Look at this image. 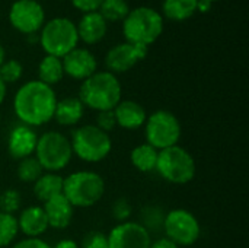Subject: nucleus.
<instances>
[{
	"label": "nucleus",
	"mask_w": 249,
	"mask_h": 248,
	"mask_svg": "<svg viewBox=\"0 0 249 248\" xmlns=\"http://www.w3.org/2000/svg\"><path fill=\"white\" fill-rule=\"evenodd\" d=\"M57 101L54 89L35 79L23 83L16 91L13 110L22 124L38 127L53 120Z\"/></svg>",
	"instance_id": "obj_1"
},
{
	"label": "nucleus",
	"mask_w": 249,
	"mask_h": 248,
	"mask_svg": "<svg viewBox=\"0 0 249 248\" xmlns=\"http://www.w3.org/2000/svg\"><path fill=\"white\" fill-rule=\"evenodd\" d=\"M123 88L117 75L105 70L95 72L85 79L79 89L82 104L95 111H112L121 101Z\"/></svg>",
	"instance_id": "obj_2"
},
{
	"label": "nucleus",
	"mask_w": 249,
	"mask_h": 248,
	"mask_svg": "<svg viewBox=\"0 0 249 248\" xmlns=\"http://www.w3.org/2000/svg\"><path fill=\"white\" fill-rule=\"evenodd\" d=\"M163 32V16L153 7L139 6L123 20V34L127 42L147 47L156 42Z\"/></svg>",
	"instance_id": "obj_3"
},
{
	"label": "nucleus",
	"mask_w": 249,
	"mask_h": 248,
	"mask_svg": "<svg viewBox=\"0 0 249 248\" xmlns=\"http://www.w3.org/2000/svg\"><path fill=\"white\" fill-rule=\"evenodd\" d=\"M105 193V181L95 171H76L63 178V196L76 208L95 206Z\"/></svg>",
	"instance_id": "obj_4"
},
{
	"label": "nucleus",
	"mask_w": 249,
	"mask_h": 248,
	"mask_svg": "<svg viewBox=\"0 0 249 248\" xmlns=\"http://www.w3.org/2000/svg\"><path fill=\"white\" fill-rule=\"evenodd\" d=\"M38 41L47 56L63 58L79 44L76 23L69 18H54L44 23Z\"/></svg>",
	"instance_id": "obj_5"
},
{
	"label": "nucleus",
	"mask_w": 249,
	"mask_h": 248,
	"mask_svg": "<svg viewBox=\"0 0 249 248\" xmlns=\"http://www.w3.org/2000/svg\"><path fill=\"white\" fill-rule=\"evenodd\" d=\"M158 174L172 184H188L196 177V161L193 155L179 145L159 151L156 168Z\"/></svg>",
	"instance_id": "obj_6"
},
{
	"label": "nucleus",
	"mask_w": 249,
	"mask_h": 248,
	"mask_svg": "<svg viewBox=\"0 0 249 248\" xmlns=\"http://www.w3.org/2000/svg\"><path fill=\"white\" fill-rule=\"evenodd\" d=\"M70 143L73 155L89 164L104 161L112 149L111 136L98 129L95 124H85L76 129L73 132Z\"/></svg>",
	"instance_id": "obj_7"
},
{
	"label": "nucleus",
	"mask_w": 249,
	"mask_h": 248,
	"mask_svg": "<svg viewBox=\"0 0 249 248\" xmlns=\"http://www.w3.org/2000/svg\"><path fill=\"white\" fill-rule=\"evenodd\" d=\"M35 158L45 172H58L64 170L73 158L70 139L60 132L42 133L38 136Z\"/></svg>",
	"instance_id": "obj_8"
},
{
	"label": "nucleus",
	"mask_w": 249,
	"mask_h": 248,
	"mask_svg": "<svg viewBox=\"0 0 249 248\" xmlns=\"http://www.w3.org/2000/svg\"><path fill=\"white\" fill-rule=\"evenodd\" d=\"M146 143L158 151L178 145L181 139V123L168 110H158L147 115L144 123Z\"/></svg>",
	"instance_id": "obj_9"
},
{
	"label": "nucleus",
	"mask_w": 249,
	"mask_h": 248,
	"mask_svg": "<svg viewBox=\"0 0 249 248\" xmlns=\"http://www.w3.org/2000/svg\"><path fill=\"white\" fill-rule=\"evenodd\" d=\"M166 238L178 247H190L196 244L201 235L198 219L187 209H172L163 219Z\"/></svg>",
	"instance_id": "obj_10"
},
{
	"label": "nucleus",
	"mask_w": 249,
	"mask_h": 248,
	"mask_svg": "<svg viewBox=\"0 0 249 248\" xmlns=\"http://www.w3.org/2000/svg\"><path fill=\"white\" fill-rule=\"evenodd\" d=\"M10 25L25 35H34L45 23V10L36 0H16L9 9Z\"/></svg>",
	"instance_id": "obj_11"
},
{
	"label": "nucleus",
	"mask_w": 249,
	"mask_h": 248,
	"mask_svg": "<svg viewBox=\"0 0 249 248\" xmlns=\"http://www.w3.org/2000/svg\"><path fill=\"white\" fill-rule=\"evenodd\" d=\"M108 237V248H150L149 229L139 222H121L115 225Z\"/></svg>",
	"instance_id": "obj_12"
},
{
	"label": "nucleus",
	"mask_w": 249,
	"mask_h": 248,
	"mask_svg": "<svg viewBox=\"0 0 249 248\" xmlns=\"http://www.w3.org/2000/svg\"><path fill=\"white\" fill-rule=\"evenodd\" d=\"M147 47L131 44V42H121L114 45L105 56V66L108 72L117 75V73H125L131 70L137 63L146 58L147 56Z\"/></svg>",
	"instance_id": "obj_13"
},
{
	"label": "nucleus",
	"mask_w": 249,
	"mask_h": 248,
	"mask_svg": "<svg viewBox=\"0 0 249 248\" xmlns=\"http://www.w3.org/2000/svg\"><path fill=\"white\" fill-rule=\"evenodd\" d=\"M64 75L70 76L76 80H85L98 72V61L96 57L88 48L76 47L69 54L61 58Z\"/></svg>",
	"instance_id": "obj_14"
},
{
	"label": "nucleus",
	"mask_w": 249,
	"mask_h": 248,
	"mask_svg": "<svg viewBox=\"0 0 249 248\" xmlns=\"http://www.w3.org/2000/svg\"><path fill=\"white\" fill-rule=\"evenodd\" d=\"M38 142V134L34 130V127L25 126V124H18L15 126L7 137V152L13 159H25L32 156L35 153Z\"/></svg>",
	"instance_id": "obj_15"
},
{
	"label": "nucleus",
	"mask_w": 249,
	"mask_h": 248,
	"mask_svg": "<svg viewBox=\"0 0 249 248\" xmlns=\"http://www.w3.org/2000/svg\"><path fill=\"white\" fill-rule=\"evenodd\" d=\"M42 209L45 212L48 227L54 229H66L74 216V208L63 193L42 203Z\"/></svg>",
	"instance_id": "obj_16"
},
{
	"label": "nucleus",
	"mask_w": 249,
	"mask_h": 248,
	"mask_svg": "<svg viewBox=\"0 0 249 248\" xmlns=\"http://www.w3.org/2000/svg\"><path fill=\"white\" fill-rule=\"evenodd\" d=\"M112 111L117 126L125 130H137L143 127L147 120V113L144 107L131 99H121Z\"/></svg>",
	"instance_id": "obj_17"
},
{
	"label": "nucleus",
	"mask_w": 249,
	"mask_h": 248,
	"mask_svg": "<svg viewBox=\"0 0 249 248\" xmlns=\"http://www.w3.org/2000/svg\"><path fill=\"white\" fill-rule=\"evenodd\" d=\"M16 219H18L19 232L26 235V238H39L50 228L45 212L42 206L38 205L25 208L19 213V218Z\"/></svg>",
	"instance_id": "obj_18"
},
{
	"label": "nucleus",
	"mask_w": 249,
	"mask_h": 248,
	"mask_svg": "<svg viewBox=\"0 0 249 248\" xmlns=\"http://www.w3.org/2000/svg\"><path fill=\"white\" fill-rule=\"evenodd\" d=\"M76 28H77L79 41L82 39L88 45H93L105 38L107 29H108V22L96 10V12L83 13L82 19L76 25Z\"/></svg>",
	"instance_id": "obj_19"
},
{
	"label": "nucleus",
	"mask_w": 249,
	"mask_h": 248,
	"mask_svg": "<svg viewBox=\"0 0 249 248\" xmlns=\"http://www.w3.org/2000/svg\"><path fill=\"white\" fill-rule=\"evenodd\" d=\"M83 114H85V105L82 104V101L76 96H67L57 101L53 118H55V121L60 126L71 127L76 126L83 118Z\"/></svg>",
	"instance_id": "obj_20"
},
{
	"label": "nucleus",
	"mask_w": 249,
	"mask_h": 248,
	"mask_svg": "<svg viewBox=\"0 0 249 248\" xmlns=\"http://www.w3.org/2000/svg\"><path fill=\"white\" fill-rule=\"evenodd\" d=\"M34 196L45 203L47 200L63 193V177L58 172H44L34 183Z\"/></svg>",
	"instance_id": "obj_21"
},
{
	"label": "nucleus",
	"mask_w": 249,
	"mask_h": 248,
	"mask_svg": "<svg viewBox=\"0 0 249 248\" xmlns=\"http://www.w3.org/2000/svg\"><path fill=\"white\" fill-rule=\"evenodd\" d=\"M198 0H163V16L174 22H182L197 13Z\"/></svg>",
	"instance_id": "obj_22"
},
{
	"label": "nucleus",
	"mask_w": 249,
	"mask_h": 248,
	"mask_svg": "<svg viewBox=\"0 0 249 248\" xmlns=\"http://www.w3.org/2000/svg\"><path fill=\"white\" fill-rule=\"evenodd\" d=\"M63 76L64 70L61 58L45 54L38 66V80L53 88V85H57L63 79Z\"/></svg>",
	"instance_id": "obj_23"
},
{
	"label": "nucleus",
	"mask_w": 249,
	"mask_h": 248,
	"mask_svg": "<svg viewBox=\"0 0 249 248\" xmlns=\"http://www.w3.org/2000/svg\"><path fill=\"white\" fill-rule=\"evenodd\" d=\"M158 153L159 151L149 143H142L130 152V159L134 168L140 172H152L156 168Z\"/></svg>",
	"instance_id": "obj_24"
},
{
	"label": "nucleus",
	"mask_w": 249,
	"mask_h": 248,
	"mask_svg": "<svg viewBox=\"0 0 249 248\" xmlns=\"http://www.w3.org/2000/svg\"><path fill=\"white\" fill-rule=\"evenodd\" d=\"M130 10L127 0H102L98 9L107 22H123Z\"/></svg>",
	"instance_id": "obj_25"
},
{
	"label": "nucleus",
	"mask_w": 249,
	"mask_h": 248,
	"mask_svg": "<svg viewBox=\"0 0 249 248\" xmlns=\"http://www.w3.org/2000/svg\"><path fill=\"white\" fill-rule=\"evenodd\" d=\"M19 234L18 219L15 215L0 212V248L9 247Z\"/></svg>",
	"instance_id": "obj_26"
},
{
	"label": "nucleus",
	"mask_w": 249,
	"mask_h": 248,
	"mask_svg": "<svg viewBox=\"0 0 249 248\" xmlns=\"http://www.w3.org/2000/svg\"><path fill=\"white\" fill-rule=\"evenodd\" d=\"M16 174L22 183H35L44 174V170L35 156H29V158L19 161Z\"/></svg>",
	"instance_id": "obj_27"
},
{
	"label": "nucleus",
	"mask_w": 249,
	"mask_h": 248,
	"mask_svg": "<svg viewBox=\"0 0 249 248\" xmlns=\"http://www.w3.org/2000/svg\"><path fill=\"white\" fill-rule=\"evenodd\" d=\"M23 75V66L20 61L12 58V60H6L1 66H0V77L6 85H12L16 83Z\"/></svg>",
	"instance_id": "obj_28"
},
{
	"label": "nucleus",
	"mask_w": 249,
	"mask_h": 248,
	"mask_svg": "<svg viewBox=\"0 0 249 248\" xmlns=\"http://www.w3.org/2000/svg\"><path fill=\"white\" fill-rule=\"evenodd\" d=\"M20 194L15 189H9L4 193L0 194V212L15 215V212L19 210L20 208Z\"/></svg>",
	"instance_id": "obj_29"
},
{
	"label": "nucleus",
	"mask_w": 249,
	"mask_h": 248,
	"mask_svg": "<svg viewBox=\"0 0 249 248\" xmlns=\"http://www.w3.org/2000/svg\"><path fill=\"white\" fill-rule=\"evenodd\" d=\"M82 248H108V237L101 231H90L85 235Z\"/></svg>",
	"instance_id": "obj_30"
},
{
	"label": "nucleus",
	"mask_w": 249,
	"mask_h": 248,
	"mask_svg": "<svg viewBox=\"0 0 249 248\" xmlns=\"http://www.w3.org/2000/svg\"><path fill=\"white\" fill-rule=\"evenodd\" d=\"M131 212H133V208L125 199H118L112 205V216L118 224L127 222L128 218L131 216Z\"/></svg>",
	"instance_id": "obj_31"
},
{
	"label": "nucleus",
	"mask_w": 249,
	"mask_h": 248,
	"mask_svg": "<svg viewBox=\"0 0 249 248\" xmlns=\"http://www.w3.org/2000/svg\"><path fill=\"white\" fill-rule=\"evenodd\" d=\"M95 126L98 129H101L105 133H111L115 127H117V121H115V115L114 111H99L96 115V123Z\"/></svg>",
	"instance_id": "obj_32"
},
{
	"label": "nucleus",
	"mask_w": 249,
	"mask_h": 248,
	"mask_svg": "<svg viewBox=\"0 0 249 248\" xmlns=\"http://www.w3.org/2000/svg\"><path fill=\"white\" fill-rule=\"evenodd\" d=\"M70 1L77 10H80L83 13L96 12L102 3V0H70Z\"/></svg>",
	"instance_id": "obj_33"
},
{
	"label": "nucleus",
	"mask_w": 249,
	"mask_h": 248,
	"mask_svg": "<svg viewBox=\"0 0 249 248\" xmlns=\"http://www.w3.org/2000/svg\"><path fill=\"white\" fill-rule=\"evenodd\" d=\"M10 248H53L47 241L41 238H23L15 243Z\"/></svg>",
	"instance_id": "obj_34"
},
{
	"label": "nucleus",
	"mask_w": 249,
	"mask_h": 248,
	"mask_svg": "<svg viewBox=\"0 0 249 248\" xmlns=\"http://www.w3.org/2000/svg\"><path fill=\"white\" fill-rule=\"evenodd\" d=\"M150 248H179L175 243H172L169 238H159L155 243L150 244Z\"/></svg>",
	"instance_id": "obj_35"
},
{
	"label": "nucleus",
	"mask_w": 249,
	"mask_h": 248,
	"mask_svg": "<svg viewBox=\"0 0 249 248\" xmlns=\"http://www.w3.org/2000/svg\"><path fill=\"white\" fill-rule=\"evenodd\" d=\"M53 248H80L79 247V244L76 243V241H73V240H61V241H58L55 246Z\"/></svg>",
	"instance_id": "obj_36"
},
{
	"label": "nucleus",
	"mask_w": 249,
	"mask_h": 248,
	"mask_svg": "<svg viewBox=\"0 0 249 248\" xmlns=\"http://www.w3.org/2000/svg\"><path fill=\"white\" fill-rule=\"evenodd\" d=\"M6 94H7V85L1 80L0 77V105L3 104L4 98H6Z\"/></svg>",
	"instance_id": "obj_37"
},
{
	"label": "nucleus",
	"mask_w": 249,
	"mask_h": 248,
	"mask_svg": "<svg viewBox=\"0 0 249 248\" xmlns=\"http://www.w3.org/2000/svg\"><path fill=\"white\" fill-rule=\"evenodd\" d=\"M4 61H6V50H4V47L0 44V66H1Z\"/></svg>",
	"instance_id": "obj_38"
},
{
	"label": "nucleus",
	"mask_w": 249,
	"mask_h": 248,
	"mask_svg": "<svg viewBox=\"0 0 249 248\" xmlns=\"http://www.w3.org/2000/svg\"><path fill=\"white\" fill-rule=\"evenodd\" d=\"M200 1H207V3H212L213 4L214 1H219V0H200Z\"/></svg>",
	"instance_id": "obj_39"
}]
</instances>
